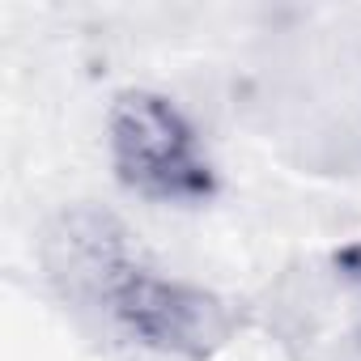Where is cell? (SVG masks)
I'll return each instance as SVG.
<instances>
[{
    "instance_id": "obj_2",
    "label": "cell",
    "mask_w": 361,
    "mask_h": 361,
    "mask_svg": "<svg viewBox=\"0 0 361 361\" xmlns=\"http://www.w3.org/2000/svg\"><path fill=\"white\" fill-rule=\"evenodd\" d=\"M106 145L119 183L157 204H204L217 170L192 119L153 90H123L106 111Z\"/></svg>"
},
{
    "instance_id": "obj_4",
    "label": "cell",
    "mask_w": 361,
    "mask_h": 361,
    "mask_svg": "<svg viewBox=\"0 0 361 361\" xmlns=\"http://www.w3.org/2000/svg\"><path fill=\"white\" fill-rule=\"evenodd\" d=\"M336 268H340L357 289H361V238H353L348 247H340V251H336Z\"/></svg>"
},
{
    "instance_id": "obj_1",
    "label": "cell",
    "mask_w": 361,
    "mask_h": 361,
    "mask_svg": "<svg viewBox=\"0 0 361 361\" xmlns=\"http://www.w3.org/2000/svg\"><path fill=\"white\" fill-rule=\"evenodd\" d=\"M94 310L106 314V323L123 340L149 353H161V357H183V361L213 357L243 327L234 302H226L221 293L204 285L166 276L153 264H145L140 255L128 259L106 281Z\"/></svg>"
},
{
    "instance_id": "obj_3",
    "label": "cell",
    "mask_w": 361,
    "mask_h": 361,
    "mask_svg": "<svg viewBox=\"0 0 361 361\" xmlns=\"http://www.w3.org/2000/svg\"><path fill=\"white\" fill-rule=\"evenodd\" d=\"M136 255L140 251L132 247V234L102 209L60 213L56 226L47 230V243H43V259H47L51 281L85 306H94V298L106 289V281Z\"/></svg>"
}]
</instances>
